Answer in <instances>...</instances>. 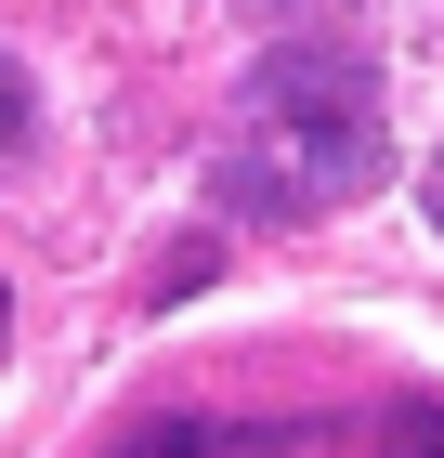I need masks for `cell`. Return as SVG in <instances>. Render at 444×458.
Instances as JSON below:
<instances>
[{
	"mask_svg": "<svg viewBox=\"0 0 444 458\" xmlns=\"http://www.w3.org/2000/svg\"><path fill=\"white\" fill-rule=\"evenodd\" d=\"M27 118H39V106H27V66H13V53H0V157H13V144H27Z\"/></svg>",
	"mask_w": 444,
	"mask_h": 458,
	"instance_id": "277c9868",
	"label": "cell"
},
{
	"mask_svg": "<svg viewBox=\"0 0 444 458\" xmlns=\"http://www.w3.org/2000/svg\"><path fill=\"white\" fill-rule=\"evenodd\" d=\"M209 262H222V249H209V236H183L171 262H157V301H197V288H209Z\"/></svg>",
	"mask_w": 444,
	"mask_h": 458,
	"instance_id": "3957f363",
	"label": "cell"
},
{
	"mask_svg": "<svg viewBox=\"0 0 444 458\" xmlns=\"http://www.w3.org/2000/svg\"><path fill=\"white\" fill-rule=\"evenodd\" d=\"M392 171V131H379V79L340 39H274L262 66L236 79L222 106V157H209V197L236 223H327L353 197H379Z\"/></svg>",
	"mask_w": 444,
	"mask_h": 458,
	"instance_id": "6da1fadb",
	"label": "cell"
},
{
	"mask_svg": "<svg viewBox=\"0 0 444 458\" xmlns=\"http://www.w3.org/2000/svg\"><path fill=\"white\" fill-rule=\"evenodd\" d=\"M431 223H444V157H431Z\"/></svg>",
	"mask_w": 444,
	"mask_h": 458,
	"instance_id": "5b68a950",
	"label": "cell"
},
{
	"mask_svg": "<svg viewBox=\"0 0 444 458\" xmlns=\"http://www.w3.org/2000/svg\"><path fill=\"white\" fill-rule=\"evenodd\" d=\"M105 458H236V445H222L209 420H144V432H118Z\"/></svg>",
	"mask_w": 444,
	"mask_h": 458,
	"instance_id": "7a4b0ae2",
	"label": "cell"
}]
</instances>
